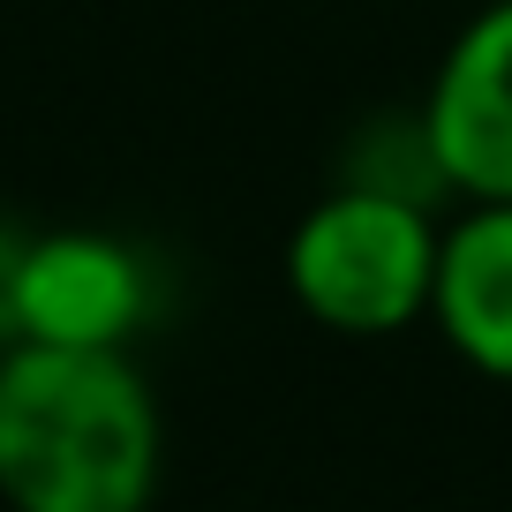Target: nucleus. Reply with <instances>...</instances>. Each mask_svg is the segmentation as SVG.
<instances>
[{"label": "nucleus", "instance_id": "3", "mask_svg": "<svg viewBox=\"0 0 512 512\" xmlns=\"http://www.w3.org/2000/svg\"><path fill=\"white\" fill-rule=\"evenodd\" d=\"M151 256L106 226H46L16 241L8 272V339L23 347L136 354L151 324Z\"/></svg>", "mask_w": 512, "mask_h": 512}, {"label": "nucleus", "instance_id": "6", "mask_svg": "<svg viewBox=\"0 0 512 512\" xmlns=\"http://www.w3.org/2000/svg\"><path fill=\"white\" fill-rule=\"evenodd\" d=\"M16 241H23V234H8V226H0V347H8V272H16Z\"/></svg>", "mask_w": 512, "mask_h": 512}, {"label": "nucleus", "instance_id": "5", "mask_svg": "<svg viewBox=\"0 0 512 512\" xmlns=\"http://www.w3.org/2000/svg\"><path fill=\"white\" fill-rule=\"evenodd\" d=\"M430 324L482 384H512V204H460L445 219Z\"/></svg>", "mask_w": 512, "mask_h": 512}, {"label": "nucleus", "instance_id": "4", "mask_svg": "<svg viewBox=\"0 0 512 512\" xmlns=\"http://www.w3.org/2000/svg\"><path fill=\"white\" fill-rule=\"evenodd\" d=\"M415 128L452 204H512V0H482L452 31Z\"/></svg>", "mask_w": 512, "mask_h": 512}, {"label": "nucleus", "instance_id": "1", "mask_svg": "<svg viewBox=\"0 0 512 512\" xmlns=\"http://www.w3.org/2000/svg\"><path fill=\"white\" fill-rule=\"evenodd\" d=\"M166 407L136 354L0 347V512H151Z\"/></svg>", "mask_w": 512, "mask_h": 512}, {"label": "nucleus", "instance_id": "2", "mask_svg": "<svg viewBox=\"0 0 512 512\" xmlns=\"http://www.w3.org/2000/svg\"><path fill=\"white\" fill-rule=\"evenodd\" d=\"M437 249H445L437 196L347 174L317 204H302V219L287 226L279 279H287V302L317 332L400 339L430 324Z\"/></svg>", "mask_w": 512, "mask_h": 512}]
</instances>
